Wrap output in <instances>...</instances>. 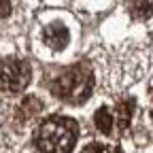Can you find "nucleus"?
<instances>
[{"label": "nucleus", "mask_w": 153, "mask_h": 153, "mask_svg": "<svg viewBox=\"0 0 153 153\" xmlns=\"http://www.w3.org/2000/svg\"><path fill=\"white\" fill-rule=\"evenodd\" d=\"M76 143V123L68 117H51L36 132V145L45 153H70Z\"/></svg>", "instance_id": "nucleus-1"}, {"label": "nucleus", "mask_w": 153, "mask_h": 153, "mask_svg": "<svg viewBox=\"0 0 153 153\" xmlns=\"http://www.w3.org/2000/svg\"><path fill=\"white\" fill-rule=\"evenodd\" d=\"M91 87H94L91 70L85 64H79L51 83V94L60 100L79 104V102L87 100V96L91 94Z\"/></svg>", "instance_id": "nucleus-2"}, {"label": "nucleus", "mask_w": 153, "mask_h": 153, "mask_svg": "<svg viewBox=\"0 0 153 153\" xmlns=\"http://www.w3.org/2000/svg\"><path fill=\"white\" fill-rule=\"evenodd\" d=\"M30 64L24 60H4L0 64V91L2 94H19L30 83Z\"/></svg>", "instance_id": "nucleus-3"}, {"label": "nucleus", "mask_w": 153, "mask_h": 153, "mask_svg": "<svg viewBox=\"0 0 153 153\" xmlns=\"http://www.w3.org/2000/svg\"><path fill=\"white\" fill-rule=\"evenodd\" d=\"M68 38H70V34H68V28L64 24H51L45 28V43L55 51L64 49L68 45Z\"/></svg>", "instance_id": "nucleus-4"}, {"label": "nucleus", "mask_w": 153, "mask_h": 153, "mask_svg": "<svg viewBox=\"0 0 153 153\" xmlns=\"http://www.w3.org/2000/svg\"><path fill=\"white\" fill-rule=\"evenodd\" d=\"M130 13L136 19H147L153 13V0H132L130 4Z\"/></svg>", "instance_id": "nucleus-5"}, {"label": "nucleus", "mask_w": 153, "mask_h": 153, "mask_svg": "<svg viewBox=\"0 0 153 153\" xmlns=\"http://www.w3.org/2000/svg\"><path fill=\"white\" fill-rule=\"evenodd\" d=\"M94 121H96V128H98L100 132L108 134V132H111V128H113V115H111V111H108V108H104V106H102V108L96 111Z\"/></svg>", "instance_id": "nucleus-6"}, {"label": "nucleus", "mask_w": 153, "mask_h": 153, "mask_svg": "<svg viewBox=\"0 0 153 153\" xmlns=\"http://www.w3.org/2000/svg\"><path fill=\"white\" fill-rule=\"evenodd\" d=\"M132 108H134V102L132 100H123L119 104V126L121 128H128L130 117H132Z\"/></svg>", "instance_id": "nucleus-7"}, {"label": "nucleus", "mask_w": 153, "mask_h": 153, "mask_svg": "<svg viewBox=\"0 0 153 153\" xmlns=\"http://www.w3.org/2000/svg\"><path fill=\"white\" fill-rule=\"evenodd\" d=\"M38 111H41V102H38L36 98H26V100H24L22 113L26 115V117H32V115H36Z\"/></svg>", "instance_id": "nucleus-8"}, {"label": "nucleus", "mask_w": 153, "mask_h": 153, "mask_svg": "<svg viewBox=\"0 0 153 153\" xmlns=\"http://www.w3.org/2000/svg\"><path fill=\"white\" fill-rule=\"evenodd\" d=\"M11 13V0H0V17H9Z\"/></svg>", "instance_id": "nucleus-9"}, {"label": "nucleus", "mask_w": 153, "mask_h": 153, "mask_svg": "<svg viewBox=\"0 0 153 153\" xmlns=\"http://www.w3.org/2000/svg\"><path fill=\"white\" fill-rule=\"evenodd\" d=\"M83 153H104V149H102V145H89L83 149Z\"/></svg>", "instance_id": "nucleus-10"}]
</instances>
